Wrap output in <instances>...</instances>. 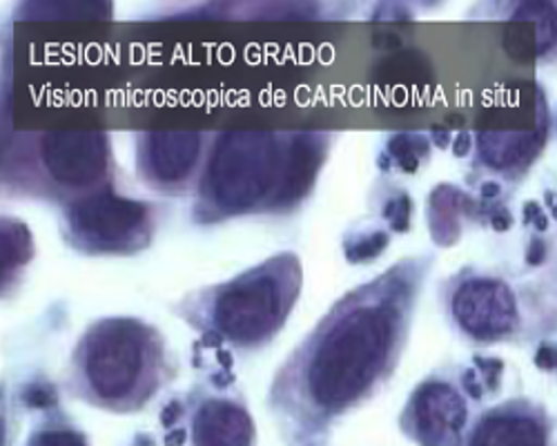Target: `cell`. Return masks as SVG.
<instances>
[{"mask_svg":"<svg viewBox=\"0 0 557 446\" xmlns=\"http://www.w3.org/2000/svg\"><path fill=\"white\" fill-rule=\"evenodd\" d=\"M433 257L399 259L339 297L278 367L268 409L312 435L375 395L406 350Z\"/></svg>","mask_w":557,"mask_h":446,"instance_id":"1","label":"cell"},{"mask_svg":"<svg viewBox=\"0 0 557 446\" xmlns=\"http://www.w3.org/2000/svg\"><path fill=\"white\" fill-rule=\"evenodd\" d=\"M331 134L230 129L214 139L197 182L195 214L221 221L255 210H293L312 190Z\"/></svg>","mask_w":557,"mask_h":446,"instance_id":"2","label":"cell"},{"mask_svg":"<svg viewBox=\"0 0 557 446\" xmlns=\"http://www.w3.org/2000/svg\"><path fill=\"white\" fill-rule=\"evenodd\" d=\"M165 337L136 318H106L78 337L67 386L85 405L108 413H138L174 380Z\"/></svg>","mask_w":557,"mask_h":446,"instance_id":"3","label":"cell"},{"mask_svg":"<svg viewBox=\"0 0 557 446\" xmlns=\"http://www.w3.org/2000/svg\"><path fill=\"white\" fill-rule=\"evenodd\" d=\"M301 288V259L295 252H278L237 277L185 295L176 312L212 339L257 350L286 326Z\"/></svg>","mask_w":557,"mask_h":446,"instance_id":"4","label":"cell"},{"mask_svg":"<svg viewBox=\"0 0 557 446\" xmlns=\"http://www.w3.org/2000/svg\"><path fill=\"white\" fill-rule=\"evenodd\" d=\"M112 150L106 132L61 129L25 134L5 161V184L65 206L108 188Z\"/></svg>","mask_w":557,"mask_h":446,"instance_id":"5","label":"cell"},{"mask_svg":"<svg viewBox=\"0 0 557 446\" xmlns=\"http://www.w3.org/2000/svg\"><path fill=\"white\" fill-rule=\"evenodd\" d=\"M442 301L450 326L473 344L513 342L529 335L533 303L518 284L493 271L463 268L444 282Z\"/></svg>","mask_w":557,"mask_h":446,"instance_id":"6","label":"cell"},{"mask_svg":"<svg viewBox=\"0 0 557 446\" xmlns=\"http://www.w3.org/2000/svg\"><path fill=\"white\" fill-rule=\"evenodd\" d=\"M152 235V206L119 197L110 186L65 206V239L83 255H134L150 246Z\"/></svg>","mask_w":557,"mask_h":446,"instance_id":"7","label":"cell"},{"mask_svg":"<svg viewBox=\"0 0 557 446\" xmlns=\"http://www.w3.org/2000/svg\"><path fill=\"white\" fill-rule=\"evenodd\" d=\"M399 424L420 446H461L471 426L469 399L450 380L431 375L410 393Z\"/></svg>","mask_w":557,"mask_h":446,"instance_id":"8","label":"cell"},{"mask_svg":"<svg viewBox=\"0 0 557 446\" xmlns=\"http://www.w3.org/2000/svg\"><path fill=\"white\" fill-rule=\"evenodd\" d=\"M203 132H144L136 144V172L159 193H181L199 182L203 170Z\"/></svg>","mask_w":557,"mask_h":446,"instance_id":"9","label":"cell"},{"mask_svg":"<svg viewBox=\"0 0 557 446\" xmlns=\"http://www.w3.org/2000/svg\"><path fill=\"white\" fill-rule=\"evenodd\" d=\"M461 446H548L546 416L531 399H506L469 426Z\"/></svg>","mask_w":557,"mask_h":446,"instance_id":"10","label":"cell"},{"mask_svg":"<svg viewBox=\"0 0 557 446\" xmlns=\"http://www.w3.org/2000/svg\"><path fill=\"white\" fill-rule=\"evenodd\" d=\"M190 439L193 446H255L257 426L242 401L210 395L193 413Z\"/></svg>","mask_w":557,"mask_h":446,"instance_id":"11","label":"cell"},{"mask_svg":"<svg viewBox=\"0 0 557 446\" xmlns=\"http://www.w3.org/2000/svg\"><path fill=\"white\" fill-rule=\"evenodd\" d=\"M544 141L546 119L533 129L478 132V161L504 178H518L542 154Z\"/></svg>","mask_w":557,"mask_h":446,"instance_id":"12","label":"cell"},{"mask_svg":"<svg viewBox=\"0 0 557 446\" xmlns=\"http://www.w3.org/2000/svg\"><path fill=\"white\" fill-rule=\"evenodd\" d=\"M516 21L535 27L533 54L537 59H546L548 54H557V5L555 3H522L516 8Z\"/></svg>","mask_w":557,"mask_h":446,"instance_id":"13","label":"cell"},{"mask_svg":"<svg viewBox=\"0 0 557 446\" xmlns=\"http://www.w3.org/2000/svg\"><path fill=\"white\" fill-rule=\"evenodd\" d=\"M25 446H89V442L74 424L48 420L32 431Z\"/></svg>","mask_w":557,"mask_h":446,"instance_id":"14","label":"cell"},{"mask_svg":"<svg viewBox=\"0 0 557 446\" xmlns=\"http://www.w3.org/2000/svg\"><path fill=\"white\" fill-rule=\"evenodd\" d=\"M388 150L404 170L412 172L420 165V159L429 154V144L420 134H397V137H393Z\"/></svg>","mask_w":557,"mask_h":446,"instance_id":"15","label":"cell"},{"mask_svg":"<svg viewBox=\"0 0 557 446\" xmlns=\"http://www.w3.org/2000/svg\"><path fill=\"white\" fill-rule=\"evenodd\" d=\"M388 241H391V239H388V233L375 231V233L363 235V237L350 241V244L346 246V257H348V261H352V263L370 261V259H375V257H380V255L384 252V248L388 246Z\"/></svg>","mask_w":557,"mask_h":446,"instance_id":"16","label":"cell"},{"mask_svg":"<svg viewBox=\"0 0 557 446\" xmlns=\"http://www.w3.org/2000/svg\"><path fill=\"white\" fill-rule=\"evenodd\" d=\"M386 219L391 221L393 231H397V233L408 231V226H410V199L406 195L393 199L386 208Z\"/></svg>","mask_w":557,"mask_h":446,"instance_id":"17","label":"cell"},{"mask_svg":"<svg viewBox=\"0 0 557 446\" xmlns=\"http://www.w3.org/2000/svg\"><path fill=\"white\" fill-rule=\"evenodd\" d=\"M535 367L544 369V371H553L557 369V346L542 342L537 352H535Z\"/></svg>","mask_w":557,"mask_h":446,"instance_id":"18","label":"cell"},{"mask_svg":"<svg viewBox=\"0 0 557 446\" xmlns=\"http://www.w3.org/2000/svg\"><path fill=\"white\" fill-rule=\"evenodd\" d=\"M546 255H548L546 244H544L540 237H535V239L531 241L529 252H527V263L533 265V268H537V265H542V263L546 261Z\"/></svg>","mask_w":557,"mask_h":446,"instance_id":"19","label":"cell"},{"mask_svg":"<svg viewBox=\"0 0 557 446\" xmlns=\"http://www.w3.org/2000/svg\"><path fill=\"white\" fill-rule=\"evenodd\" d=\"M467 148H471V134L469 132H461L459 137H457V141L453 144V152L457 157H463V154H467Z\"/></svg>","mask_w":557,"mask_h":446,"instance_id":"20","label":"cell"},{"mask_svg":"<svg viewBox=\"0 0 557 446\" xmlns=\"http://www.w3.org/2000/svg\"><path fill=\"white\" fill-rule=\"evenodd\" d=\"M499 193H502L499 184H493V182H488L486 186H482V195H484L486 199H495V197H499Z\"/></svg>","mask_w":557,"mask_h":446,"instance_id":"21","label":"cell"},{"mask_svg":"<svg viewBox=\"0 0 557 446\" xmlns=\"http://www.w3.org/2000/svg\"><path fill=\"white\" fill-rule=\"evenodd\" d=\"M493 228H495V231H506V228H510V216H508V214H506V216L497 214V216L493 219Z\"/></svg>","mask_w":557,"mask_h":446,"instance_id":"22","label":"cell"},{"mask_svg":"<svg viewBox=\"0 0 557 446\" xmlns=\"http://www.w3.org/2000/svg\"><path fill=\"white\" fill-rule=\"evenodd\" d=\"M553 219H555V221H557V203H555V206H553Z\"/></svg>","mask_w":557,"mask_h":446,"instance_id":"23","label":"cell"},{"mask_svg":"<svg viewBox=\"0 0 557 446\" xmlns=\"http://www.w3.org/2000/svg\"><path fill=\"white\" fill-rule=\"evenodd\" d=\"M555 129H557V119H555Z\"/></svg>","mask_w":557,"mask_h":446,"instance_id":"24","label":"cell"}]
</instances>
